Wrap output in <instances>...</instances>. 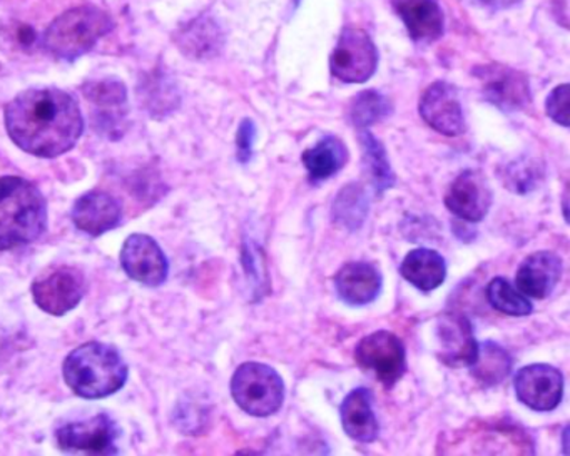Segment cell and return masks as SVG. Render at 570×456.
<instances>
[{
    "instance_id": "cell-26",
    "label": "cell",
    "mask_w": 570,
    "mask_h": 456,
    "mask_svg": "<svg viewBox=\"0 0 570 456\" xmlns=\"http://www.w3.org/2000/svg\"><path fill=\"white\" fill-rule=\"evenodd\" d=\"M360 145L363 151V166L372 179L373 188L379 195L390 191L395 186L396 178L386 156L385 146L366 129H360Z\"/></svg>"
},
{
    "instance_id": "cell-30",
    "label": "cell",
    "mask_w": 570,
    "mask_h": 456,
    "mask_svg": "<svg viewBox=\"0 0 570 456\" xmlns=\"http://www.w3.org/2000/svg\"><path fill=\"white\" fill-rule=\"evenodd\" d=\"M88 101L101 106V108H119L128 101V89L125 82L118 79H101V81L88 82L82 88Z\"/></svg>"
},
{
    "instance_id": "cell-13",
    "label": "cell",
    "mask_w": 570,
    "mask_h": 456,
    "mask_svg": "<svg viewBox=\"0 0 570 456\" xmlns=\"http://www.w3.org/2000/svg\"><path fill=\"white\" fill-rule=\"evenodd\" d=\"M126 275L141 285L156 288L168 279L169 262L161 246L148 235H131L121 251Z\"/></svg>"
},
{
    "instance_id": "cell-35",
    "label": "cell",
    "mask_w": 570,
    "mask_h": 456,
    "mask_svg": "<svg viewBox=\"0 0 570 456\" xmlns=\"http://www.w3.org/2000/svg\"><path fill=\"white\" fill-rule=\"evenodd\" d=\"M299 4V0H295V6H298Z\"/></svg>"
},
{
    "instance_id": "cell-15",
    "label": "cell",
    "mask_w": 570,
    "mask_h": 456,
    "mask_svg": "<svg viewBox=\"0 0 570 456\" xmlns=\"http://www.w3.org/2000/svg\"><path fill=\"white\" fill-rule=\"evenodd\" d=\"M420 116L440 135L456 138L465 132V118L455 88L446 82H435L420 99Z\"/></svg>"
},
{
    "instance_id": "cell-24",
    "label": "cell",
    "mask_w": 570,
    "mask_h": 456,
    "mask_svg": "<svg viewBox=\"0 0 570 456\" xmlns=\"http://www.w3.org/2000/svg\"><path fill=\"white\" fill-rule=\"evenodd\" d=\"M368 192L360 182L340 189L332 206L333 221L346 231H358L368 218Z\"/></svg>"
},
{
    "instance_id": "cell-3",
    "label": "cell",
    "mask_w": 570,
    "mask_h": 456,
    "mask_svg": "<svg viewBox=\"0 0 570 456\" xmlns=\"http://www.w3.org/2000/svg\"><path fill=\"white\" fill-rule=\"evenodd\" d=\"M66 385L86 399H101L118 393L128 381L129 369L118 349L89 341L66 358Z\"/></svg>"
},
{
    "instance_id": "cell-7",
    "label": "cell",
    "mask_w": 570,
    "mask_h": 456,
    "mask_svg": "<svg viewBox=\"0 0 570 456\" xmlns=\"http://www.w3.org/2000/svg\"><path fill=\"white\" fill-rule=\"evenodd\" d=\"M31 291L42 311L52 316L68 315L85 298V272L75 266H55L36 278Z\"/></svg>"
},
{
    "instance_id": "cell-33",
    "label": "cell",
    "mask_w": 570,
    "mask_h": 456,
    "mask_svg": "<svg viewBox=\"0 0 570 456\" xmlns=\"http://www.w3.org/2000/svg\"><path fill=\"white\" fill-rule=\"evenodd\" d=\"M256 142V126L252 119H245L236 132V158L242 165H248L253 158Z\"/></svg>"
},
{
    "instance_id": "cell-9",
    "label": "cell",
    "mask_w": 570,
    "mask_h": 456,
    "mask_svg": "<svg viewBox=\"0 0 570 456\" xmlns=\"http://www.w3.org/2000/svg\"><path fill=\"white\" fill-rule=\"evenodd\" d=\"M119 426L108 415L92 416L85 422L68 423L56 432L59 448L69 453H91V455H116L119 453Z\"/></svg>"
},
{
    "instance_id": "cell-19",
    "label": "cell",
    "mask_w": 570,
    "mask_h": 456,
    "mask_svg": "<svg viewBox=\"0 0 570 456\" xmlns=\"http://www.w3.org/2000/svg\"><path fill=\"white\" fill-rule=\"evenodd\" d=\"M342 426L346 435L358 443H373L379 438L380 423L373 409V395L370 389L355 388L343 399Z\"/></svg>"
},
{
    "instance_id": "cell-21",
    "label": "cell",
    "mask_w": 570,
    "mask_h": 456,
    "mask_svg": "<svg viewBox=\"0 0 570 456\" xmlns=\"http://www.w3.org/2000/svg\"><path fill=\"white\" fill-rule=\"evenodd\" d=\"M303 166L308 172V181L320 185L338 175L348 162V149L336 136H325L313 148L302 155Z\"/></svg>"
},
{
    "instance_id": "cell-22",
    "label": "cell",
    "mask_w": 570,
    "mask_h": 456,
    "mask_svg": "<svg viewBox=\"0 0 570 456\" xmlns=\"http://www.w3.org/2000/svg\"><path fill=\"white\" fill-rule=\"evenodd\" d=\"M176 46L191 59H209L223 48V32L215 19L208 16L193 19L175 36Z\"/></svg>"
},
{
    "instance_id": "cell-14",
    "label": "cell",
    "mask_w": 570,
    "mask_h": 456,
    "mask_svg": "<svg viewBox=\"0 0 570 456\" xmlns=\"http://www.w3.org/2000/svg\"><path fill=\"white\" fill-rule=\"evenodd\" d=\"M490 206H492V189L485 176L473 169L460 172L445 195V208L462 221H482L489 215Z\"/></svg>"
},
{
    "instance_id": "cell-25",
    "label": "cell",
    "mask_w": 570,
    "mask_h": 456,
    "mask_svg": "<svg viewBox=\"0 0 570 456\" xmlns=\"http://www.w3.org/2000/svg\"><path fill=\"white\" fill-rule=\"evenodd\" d=\"M513 359L510 353L493 341L479 345V355L469 366L473 378L483 386H497L505 381L512 373Z\"/></svg>"
},
{
    "instance_id": "cell-11",
    "label": "cell",
    "mask_w": 570,
    "mask_h": 456,
    "mask_svg": "<svg viewBox=\"0 0 570 456\" xmlns=\"http://www.w3.org/2000/svg\"><path fill=\"white\" fill-rule=\"evenodd\" d=\"M436 358L450 368H469L479 355L472 323L460 313L436 319Z\"/></svg>"
},
{
    "instance_id": "cell-8",
    "label": "cell",
    "mask_w": 570,
    "mask_h": 456,
    "mask_svg": "<svg viewBox=\"0 0 570 456\" xmlns=\"http://www.w3.org/2000/svg\"><path fill=\"white\" fill-rule=\"evenodd\" d=\"M379 52L362 29L346 28L330 59L332 75L345 85H362L375 75Z\"/></svg>"
},
{
    "instance_id": "cell-17",
    "label": "cell",
    "mask_w": 570,
    "mask_h": 456,
    "mask_svg": "<svg viewBox=\"0 0 570 456\" xmlns=\"http://www.w3.org/2000/svg\"><path fill=\"white\" fill-rule=\"evenodd\" d=\"M562 259L552 251H537L527 256L517 271V288L527 298L543 299L556 289L562 278Z\"/></svg>"
},
{
    "instance_id": "cell-23",
    "label": "cell",
    "mask_w": 570,
    "mask_h": 456,
    "mask_svg": "<svg viewBox=\"0 0 570 456\" xmlns=\"http://www.w3.org/2000/svg\"><path fill=\"white\" fill-rule=\"evenodd\" d=\"M403 278L423 293L440 288L446 278V262L440 252L429 248L410 251L400 266Z\"/></svg>"
},
{
    "instance_id": "cell-6",
    "label": "cell",
    "mask_w": 570,
    "mask_h": 456,
    "mask_svg": "<svg viewBox=\"0 0 570 456\" xmlns=\"http://www.w3.org/2000/svg\"><path fill=\"white\" fill-rule=\"evenodd\" d=\"M355 361L363 371L372 373L383 386L393 388L406 371L405 345L393 333L375 331L360 339Z\"/></svg>"
},
{
    "instance_id": "cell-20",
    "label": "cell",
    "mask_w": 570,
    "mask_h": 456,
    "mask_svg": "<svg viewBox=\"0 0 570 456\" xmlns=\"http://www.w3.org/2000/svg\"><path fill=\"white\" fill-rule=\"evenodd\" d=\"M395 11L416 42H433L443 34L439 0H395Z\"/></svg>"
},
{
    "instance_id": "cell-34",
    "label": "cell",
    "mask_w": 570,
    "mask_h": 456,
    "mask_svg": "<svg viewBox=\"0 0 570 456\" xmlns=\"http://www.w3.org/2000/svg\"><path fill=\"white\" fill-rule=\"evenodd\" d=\"M522 0H482V4L487 6L493 11H505V9L513 8V6L520 4Z\"/></svg>"
},
{
    "instance_id": "cell-28",
    "label": "cell",
    "mask_w": 570,
    "mask_h": 456,
    "mask_svg": "<svg viewBox=\"0 0 570 456\" xmlns=\"http://www.w3.org/2000/svg\"><path fill=\"white\" fill-rule=\"evenodd\" d=\"M392 115V105L376 91L360 92L353 99L350 118L358 129H366Z\"/></svg>"
},
{
    "instance_id": "cell-16",
    "label": "cell",
    "mask_w": 570,
    "mask_h": 456,
    "mask_svg": "<svg viewBox=\"0 0 570 456\" xmlns=\"http://www.w3.org/2000/svg\"><path fill=\"white\" fill-rule=\"evenodd\" d=\"M76 228L89 236H101L121 222L122 208L115 196L106 191H89L76 201L71 212Z\"/></svg>"
},
{
    "instance_id": "cell-5",
    "label": "cell",
    "mask_w": 570,
    "mask_h": 456,
    "mask_svg": "<svg viewBox=\"0 0 570 456\" xmlns=\"http://www.w3.org/2000/svg\"><path fill=\"white\" fill-rule=\"evenodd\" d=\"M236 405L256 418H268L282 409L285 383L272 366L258 361L243 363L232 378Z\"/></svg>"
},
{
    "instance_id": "cell-1",
    "label": "cell",
    "mask_w": 570,
    "mask_h": 456,
    "mask_svg": "<svg viewBox=\"0 0 570 456\" xmlns=\"http://www.w3.org/2000/svg\"><path fill=\"white\" fill-rule=\"evenodd\" d=\"M6 129L22 151L55 159L78 145L85 132V118L78 101L68 92L29 89L6 108Z\"/></svg>"
},
{
    "instance_id": "cell-29",
    "label": "cell",
    "mask_w": 570,
    "mask_h": 456,
    "mask_svg": "<svg viewBox=\"0 0 570 456\" xmlns=\"http://www.w3.org/2000/svg\"><path fill=\"white\" fill-rule=\"evenodd\" d=\"M243 266H245L246 279L252 289L253 301H259L268 293V271L265 266V251L258 242L245 239L243 242Z\"/></svg>"
},
{
    "instance_id": "cell-32",
    "label": "cell",
    "mask_w": 570,
    "mask_h": 456,
    "mask_svg": "<svg viewBox=\"0 0 570 456\" xmlns=\"http://www.w3.org/2000/svg\"><path fill=\"white\" fill-rule=\"evenodd\" d=\"M546 109L553 122L562 128H569V85L559 86L550 92Z\"/></svg>"
},
{
    "instance_id": "cell-10",
    "label": "cell",
    "mask_w": 570,
    "mask_h": 456,
    "mask_svg": "<svg viewBox=\"0 0 570 456\" xmlns=\"http://www.w3.org/2000/svg\"><path fill=\"white\" fill-rule=\"evenodd\" d=\"M517 398L533 412H553L562 402L563 375L556 366H523L513 378Z\"/></svg>"
},
{
    "instance_id": "cell-4",
    "label": "cell",
    "mask_w": 570,
    "mask_h": 456,
    "mask_svg": "<svg viewBox=\"0 0 570 456\" xmlns=\"http://www.w3.org/2000/svg\"><path fill=\"white\" fill-rule=\"evenodd\" d=\"M115 29L111 16L95 6H81L59 16L42 38L49 54L76 61L88 54L105 36Z\"/></svg>"
},
{
    "instance_id": "cell-18",
    "label": "cell",
    "mask_w": 570,
    "mask_h": 456,
    "mask_svg": "<svg viewBox=\"0 0 570 456\" xmlns=\"http://www.w3.org/2000/svg\"><path fill=\"white\" fill-rule=\"evenodd\" d=\"M383 278L375 266L365 261L346 262L335 275L338 298L350 306H366L382 293Z\"/></svg>"
},
{
    "instance_id": "cell-12",
    "label": "cell",
    "mask_w": 570,
    "mask_h": 456,
    "mask_svg": "<svg viewBox=\"0 0 570 456\" xmlns=\"http://www.w3.org/2000/svg\"><path fill=\"white\" fill-rule=\"evenodd\" d=\"M475 76L482 82V95L485 101L502 111H520L532 101L529 81L515 69L500 65L482 66L475 69Z\"/></svg>"
},
{
    "instance_id": "cell-2",
    "label": "cell",
    "mask_w": 570,
    "mask_h": 456,
    "mask_svg": "<svg viewBox=\"0 0 570 456\" xmlns=\"http://www.w3.org/2000/svg\"><path fill=\"white\" fill-rule=\"evenodd\" d=\"M48 228L41 189L19 176L0 178V251L35 242Z\"/></svg>"
},
{
    "instance_id": "cell-27",
    "label": "cell",
    "mask_w": 570,
    "mask_h": 456,
    "mask_svg": "<svg viewBox=\"0 0 570 456\" xmlns=\"http://www.w3.org/2000/svg\"><path fill=\"white\" fill-rule=\"evenodd\" d=\"M485 295L490 306L502 315L529 316L532 313L530 299L502 276H497L487 285Z\"/></svg>"
},
{
    "instance_id": "cell-31",
    "label": "cell",
    "mask_w": 570,
    "mask_h": 456,
    "mask_svg": "<svg viewBox=\"0 0 570 456\" xmlns=\"http://www.w3.org/2000/svg\"><path fill=\"white\" fill-rule=\"evenodd\" d=\"M540 178H542V169L530 159L512 162L503 171V182L510 191L517 192V195L533 191L539 185Z\"/></svg>"
}]
</instances>
